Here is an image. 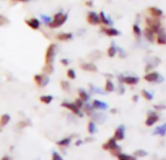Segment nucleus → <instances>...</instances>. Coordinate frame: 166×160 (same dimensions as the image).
<instances>
[{"label": "nucleus", "instance_id": "ea45409f", "mask_svg": "<svg viewBox=\"0 0 166 160\" xmlns=\"http://www.w3.org/2000/svg\"><path fill=\"white\" fill-rule=\"evenodd\" d=\"M74 104H75V106H77V107H79L80 110L83 107V106H84V102L83 101H81L79 98H77V99L74 101Z\"/></svg>", "mask_w": 166, "mask_h": 160}, {"label": "nucleus", "instance_id": "864d4df0", "mask_svg": "<svg viewBox=\"0 0 166 160\" xmlns=\"http://www.w3.org/2000/svg\"><path fill=\"white\" fill-rule=\"evenodd\" d=\"M18 1H21V2H28L30 0H18Z\"/></svg>", "mask_w": 166, "mask_h": 160}, {"label": "nucleus", "instance_id": "aec40b11", "mask_svg": "<svg viewBox=\"0 0 166 160\" xmlns=\"http://www.w3.org/2000/svg\"><path fill=\"white\" fill-rule=\"evenodd\" d=\"M144 35H145V37H146V39L149 41V43H153V41H154V32H153L152 29L149 28H145Z\"/></svg>", "mask_w": 166, "mask_h": 160}, {"label": "nucleus", "instance_id": "c03bdc74", "mask_svg": "<svg viewBox=\"0 0 166 160\" xmlns=\"http://www.w3.org/2000/svg\"><path fill=\"white\" fill-rule=\"evenodd\" d=\"M117 52L119 53V55H120V57H121V58H125L126 54H125V52H124V50H122L121 48L117 47Z\"/></svg>", "mask_w": 166, "mask_h": 160}, {"label": "nucleus", "instance_id": "3c124183", "mask_svg": "<svg viewBox=\"0 0 166 160\" xmlns=\"http://www.w3.org/2000/svg\"><path fill=\"white\" fill-rule=\"evenodd\" d=\"M0 160H11V159H10V157L9 156H7V155H5V156H3L1 159H0Z\"/></svg>", "mask_w": 166, "mask_h": 160}, {"label": "nucleus", "instance_id": "f257e3e1", "mask_svg": "<svg viewBox=\"0 0 166 160\" xmlns=\"http://www.w3.org/2000/svg\"><path fill=\"white\" fill-rule=\"evenodd\" d=\"M67 18H69L67 17V14H65L62 11L56 13L53 16V19H52L51 22L49 23L48 27L50 28H59L66 22Z\"/></svg>", "mask_w": 166, "mask_h": 160}, {"label": "nucleus", "instance_id": "c85d7f7f", "mask_svg": "<svg viewBox=\"0 0 166 160\" xmlns=\"http://www.w3.org/2000/svg\"><path fill=\"white\" fill-rule=\"evenodd\" d=\"M116 156L118 160H137L135 156L129 155V154H125V153H120V152H119Z\"/></svg>", "mask_w": 166, "mask_h": 160}, {"label": "nucleus", "instance_id": "8fccbe9b", "mask_svg": "<svg viewBox=\"0 0 166 160\" xmlns=\"http://www.w3.org/2000/svg\"><path fill=\"white\" fill-rule=\"evenodd\" d=\"M132 100H133V102H138V100H139V97H138V95H135V96L132 98Z\"/></svg>", "mask_w": 166, "mask_h": 160}, {"label": "nucleus", "instance_id": "2eb2a0df", "mask_svg": "<svg viewBox=\"0 0 166 160\" xmlns=\"http://www.w3.org/2000/svg\"><path fill=\"white\" fill-rule=\"evenodd\" d=\"M139 82V78L136 76H123L122 77V83H125L127 85H136Z\"/></svg>", "mask_w": 166, "mask_h": 160}, {"label": "nucleus", "instance_id": "dca6fc26", "mask_svg": "<svg viewBox=\"0 0 166 160\" xmlns=\"http://www.w3.org/2000/svg\"><path fill=\"white\" fill-rule=\"evenodd\" d=\"M157 41L159 45H166V32L163 28H160L158 30Z\"/></svg>", "mask_w": 166, "mask_h": 160}, {"label": "nucleus", "instance_id": "4468645a", "mask_svg": "<svg viewBox=\"0 0 166 160\" xmlns=\"http://www.w3.org/2000/svg\"><path fill=\"white\" fill-rule=\"evenodd\" d=\"M92 106L94 110H105L108 107V104H106L105 102H102V101H99V100H94L92 102Z\"/></svg>", "mask_w": 166, "mask_h": 160}, {"label": "nucleus", "instance_id": "a878e982", "mask_svg": "<svg viewBox=\"0 0 166 160\" xmlns=\"http://www.w3.org/2000/svg\"><path fill=\"white\" fill-rule=\"evenodd\" d=\"M115 84L111 79H107L106 80V84H105V91L108 93H111L115 91Z\"/></svg>", "mask_w": 166, "mask_h": 160}, {"label": "nucleus", "instance_id": "39448f33", "mask_svg": "<svg viewBox=\"0 0 166 160\" xmlns=\"http://www.w3.org/2000/svg\"><path fill=\"white\" fill-rule=\"evenodd\" d=\"M146 23L149 28H150L154 33H157L158 30L161 28V24H160L159 20L157 18H146Z\"/></svg>", "mask_w": 166, "mask_h": 160}, {"label": "nucleus", "instance_id": "6ab92c4d", "mask_svg": "<svg viewBox=\"0 0 166 160\" xmlns=\"http://www.w3.org/2000/svg\"><path fill=\"white\" fill-rule=\"evenodd\" d=\"M148 11H149L150 16H152L153 18H157V19H159L163 14V12L161 11V10L157 8V7H149L148 9Z\"/></svg>", "mask_w": 166, "mask_h": 160}, {"label": "nucleus", "instance_id": "7ed1b4c3", "mask_svg": "<svg viewBox=\"0 0 166 160\" xmlns=\"http://www.w3.org/2000/svg\"><path fill=\"white\" fill-rule=\"evenodd\" d=\"M102 147L106 151H110L113 155H117L120 152V147L116 143V140L115 138L108 139V141L106 143H104Z\"/></svg>", "mask_w": 166, "mask_h": 160}, {"label": "nucleus", "instance_id": "2f4dec72", "mask_svg": "<svg viewBox=\"0 0 166 160\" xmlns=\"http://www.w3.org/2000/svg\"><path fill=\"white\" fill-rule=\"evenodd\" d=\"M87 130H88V132H89L90 134H94V133H96V131H97V128H96L95 123L93 122V121H90L89 123H88Z\"/></svg>", "mask_w": 166, "mask_h": 160}, {"label": "nucleus", "instance_id": "9b49d317", "mask_svg": "<svg viewBox=\"0 0 166 160\" xmlns=\"http://www.w3.org/2000/svg\"><path fill=\"white\" fill-rule=\"evenodd\" d=\"M159 119L158 115L155 113L154 111H149L148 113V118L146 120V125L147 126H153V124H155Z\"/></svg>", "mask_w": 166, "mask_h": 160}, {"label": "nucleus", "instance_id": "b1692460", "mask_svg": "<svg viewBox=\"0 0 166 160\" xmlns=\"http://www.w3.org/2000/svg\"><path fill=\"white\" fill-rule=\"evenodd\" d=\"M10 120H11V116L9 114H7V113L2 114L1 117H0V128H3L6 126L10 122Z\"/></svg>", "mask_w": 166, "mask_h": 160}, {"label": "nucleus", "instance_id": "a19ab883", "mask_svg": "<svg viewBox=\"0 0 166 160\" xmlns=\"http://www.w3.org/2000/svg\"><path fill=\"white\" fill-rule=\"evenodd\" d=\"M41 20H43V23L45 24H49V23L51 22V18L49 16H46V15H41Z\"/></svg>", "mask_w": 166, "mask_h": 160}, {"label": "nucleus", "instance_id": "6e6552de", "mask_svg": "<svg viewBox=\"0 0 166 160\" xmlns=\"http://www.w3.org/2000/svg\"><path fill=\"white\" fill-rule=\"evenodd\" d=\"M61 106L62 107H65L66 110H69L70 111H71L72 113H74L76 115H79L80 117H82V114H81V111H80V108L77 107L75 106L74 102H63L61 104Z\"/></svg>", "mask_w": 166, "mask_h": 160}, {"label": "nucleus", "instance_id": "bb28decb", "mask_svg": "<svg viewBox=\"0 0 166 160\" xmlns=\"http://www.w3.org/2000/svg\"><path fill=\"white\" fill-rule=\"evenodd\" d=\"M53 96H51V95H43V96H41L39 98V101L41 102H43V104L45 105H49L52 102V101H53Z\"/></svg>", "mask_w": 166, "mask_h": 160}, {"label": "nucleus", "instance_id": "603ef678", "mask_svg": "<svg viewBox=\"0 0 166 160\" xmlns=\"http://www.w3.org/2000/svg\"><path fill=\"white\" fill-rule=\"evenodd\" d=\"M82 141H76V143H75V146H80V144H82Z\"/></svg>", "mask_w": 166, "mask_h": 160}, {"label": "nucleus", "instance_id": "6e6d98bb", "mask_svg": "<svg viewBox=\"0 0 166 160\" xmlns=\"http://www.w3.org/2000/svg\"><path fill=\"white\" fill-rule=\"evenodd\" d=\"M13 1H18V0H13Z\"/></svg>", "mask_w": 166, "mask_h": 160}, {"label": "nucleus", "instance_id": "a211bd4d", "mask_svg": "<svg viewBox=\"0 0 166 160\" xmlns=\"http://www.w3.org/2000/svg\"><path fill=\"white\" fill-rule=\"evenodd\" d=\"M72 37H74V35H72L71 32H61L56 35V38L59 41H65V42L71 40Z\"/></svg>", "mask_w": 166, "mask_h": 160}, {"label": "nucleus", "instance_id": "4be33fe9", "mask_svg": "<svg viewBox=\"0 0 166 160\" xmlns=\"http://www.w3.org/2000/svg\"><path fill=\"white\" fill-rule=\"evenodd\" d=\"M77 93H78V98L84 102H88V100L90 99V95L88 94V93L84 89H82V88L78 89V90H77Z\"/></svg>", "mask_w": 166, "mask_h": 160}, {"label": "nucleus", "instance_id": "79ce46f5", "mask_svg": "<svg viewBox=\"0 0 166 160\" xmlns=\"http://www.w3.org/2000/svg\"><path fill=\"white\" fill-rule=\"evenodd\" d=\"M52 160H64V158L62 157L58 152L54 151L53 154H52Z\"/></svg>", "mask_w": 166, "mask_h": 160}, {"label": "nucleus", "instance_id": "ddd939ff", "mask_svg": "<svg viewBox=\"0 0 166 160\" xmlns=\"http://www.w3.org/2000/svg\"><path fill=\"white\" fill-rule=\"evenodd\" d=\"M80 69L82 70L88 71V72H97L98 71L97 65L93 63H82L80 65Z\"/></svg>", "mask_w": 166, "mask_h": 160}, {"label": "nucleus", "instance_id": "20e7f679", "mask_svg": "<svg viewBox=\"0 0 166 160\" xmlns=\"http://www.w3.org/2000/svg\"><path fill=\"white\" fill-rule=\"evenodd\" d=\"M34 82L36 83V85H37L39 88H44V87H46L48 84H49V76L47 74L45 73H38V74H35L34 77Z\"/></svg>", "mask_w": 166, "mask_h": 160}, {"label": "nucleus", "instance_id": "393cba45", "mask_svg": "<svg viewBox=\"0 0 166 160\" xmlns=\"http://www.w3.org/2000/svg\"><path fill=\"white\" fill-rule=\"evenodd\" d=\"M108 56L110 57V58H113L116 54H117V47H116V45L115 43H111V45L108 47Z\"/></svg>", "mask_w": 166, "mask_h": 160}, {"label": "nucleus", "instance_id": "f3484780", "mask_svg": "<svg viewBox=\"0 0 166 160\" xmlns=\"http://www.w3.org/2000/svg\"><path fill=\"white\" fill-rule=\"evenodd\" d=\"M102 32L107 34L108 36H111V37H115V36H117L120 34L119 30H117L116 28H102Z\"/></svg>", "mask_w": 166, "mask_h": 160}, {"label": "nucleus", "instance_id": "9d476101", "mask_svg": "<svg viewBox=\"0 0 166 160\" xmlns=\"http://www.w3.org/2000/svg\"><path fill=\"white\" fill-rule=\"evenodd\" d=\"M25 24H28V27H29L33 30H37L40 28V20L37 18H29L25 20Z\"/></svg>", "mask_w": 166, "mask_h": 160}, {"label": "nucleus", "instance_id": "37998d69", "mask_svg": "<svg viewBox=\"0 0 166 160\" xmlns=\"http://www.w3.org/2000/svg\"><path fill=\"white\" fill-rule=\"evenodd\" d=\"M90 89L92 92H95V93H99V94H104V91L100 88H98V87H95V86H91Z\"/></svg>", "mask_w": 166, "mask_h": 160}, {"label": "nucleus", "instance_id": "4c0bfd02", "mask_svg": "<svg viewBox=\"0 0 166 160\" xmlns=\"http://www.w3.org/2000/svg\"><path fill=\"white\" fill-rule=\"evenodd\" d=\"M8 23H9V20L5 16H3V15H0V27H3V25L7 24Z\"/></svg>", "mask_w": 166, "mask_h": 160}, {"label": "nucleus", "instance_id": "5701e85b", "mask_svg": "<svg viewBox=\"0 0 166 160\" xmlns=\"http://www.w3.org/2000/svg\"><path fill=\"white\" fill-rule=\"evenodd\" d=\"M99 16H100V20H101V24H105V25H111L112 24V20H111V18H108L106 16V14L104 13L103 11L100 12L99 14Z\"/></svg>", "mask_w": 166, "mask_h": 160}, {"label": "nucleus", "instance_id": "a18cd8bd", "mask_svg": "<svg viewBox=\"0 0 166 160\" xmlns=\"http://www.w3.org/2000/svg\"><path fill=\"white\" fill-rule=\"evenodd\" d=\"M61 64L63 65H69V64H70V61H69V60L67 59H66V58H64V59H61Z\"/></svg>", "mask_w": 166, "mask_h": 160}, {"label": "nucleus", "instance_id": "7c9ffc66", "mask_svg": "<svg viewBox=\"0 0 166 160\" xmlns=\"http://www.w3.org/2000/svg\"><path fill=\"white\" fill-rule=\"evenodd\" d=\"M70 138H65V139H62L61 141H59L57 143V144L60 147H69L70 143Z\"/></svg>", "mask_w": 166, "mask_h": 160}, {"label": "nucleus", "instance_id": "f704fd0d", "mask_svg": "<svg viewBox=\"0 0 166 160\" xmlns=\"http://www.w3.org/2000/svg\"><path fill=\"white\" fill-rule=\"evenodd\" d=\"M61 88L63 89L64 91H66V92L70 91V82H69V81H66V80L61 81Z\"/></svg>", "mask_w": 166, "mask_h": 160}, {"label": "nucleus", "instance_id": "72a5a7b5", "mask_svg": "<svg viewBox=\"0 0 166 160\" xmlns=\"http://www.w3.org/2000/svg\"><path fill=\"white\" fill-rule=\"evenodd\" d=\"M142 96L146 99L147 101H152L153 99V95L152 94V93H149V91L147 90H142Z\"/></svg>", "mask_w": 166, "mask_h": 160}, {"label": "nucleus", "instance_id": "f8f14e48", "mask_svg": "<svg viewBox=\"0 0 166 160\" xmlns=\"http://www.w3.org/2000/svg\"><path fill=\"white\" fill-rule=\"evenodd\" d=\"M113 138L115 139L116 141H122L125 138V127L123 125H120L116 128V130L115 132V135H113Z\"/></svg>", "mask_w": 166, "mask_h": 160}, {"label": "nucleus", "instance_id": "09e8293b", "mask_svg": "<svg viewBox=\"0 0 166 160\" xmlns=\"http://www.w3.org/2000/svg\"><path fill=\"white\" fill-rule=\"evenodd\" d=\"M86 6H89V7H92L93 6V1H91V0H89V1H86L85 2Z\"/></svg>", "mask_w": 166, "mask_h": 160}, {"label": "nucleus", "instance_id": "f03ea898", "mask_svg": "<svg viewBox=\"0 0 166 160\" xmlns=\"http://www.w3.org/2000/svg\"><path fill=\"white\" fill-rule=\"evenodd\" d=\"M57 52V45L55 43H51L45 53V65H53L55 61V56Z\"/></svg>", "mask_w": 166, "mask_h": 160}, {"label": "nucleus", "instance_id": "0eeeda50", "mask_svg": "<svg viewBox=\"0 0 166 160\" xmlns=\"http://www.w3.org/2000/svg\"><path fill=\"white\" fill-rule=\"evenodd\" d=\"M86 20H87V23L91 25H98V24H101L99 14H97L95 11L88 12L87 17H86Z\"/></svg>", "mask_w": 166, "mask_h": 160}, {"label": "nucleus", "instance_id": "5fc2aeb1", "mask_svg": "<svg viewBox=\"0 0 166 160\" xmlns=\"http://www.w3.org/2000/svg\"><path fill=\"white\" fill-rule=\"evenodd\" d=\"M111 112H112V113H115V112H116V110H111Z\"/></svg>", "mask_w": 166, "mask_h": 160}, {"label": "nucleus", "instance_id": "c9c22d12", "mask_svg": "<svg viewBox=\"0 0 166 160\" xmlns=\"http://www.w3.org/2000/svg\"><path fill=\"white\" fill-rule=\"evenodd\" d=\"M66 76H67V78H69V79L74 80V79L76 78V74H75L74 69H67V71H66Z\"/></svg>", "mask_w": 166, "mask_h": 160}, {"label": "nucleus", "instance_id": "423d86ee", "mask_svg": "<svg viewBox=\"0 0 166 160\" xmlns=\"http://www.w3.org/2000/svg\"><path fill=\"white\" fill-rule=\"evenodd\" d=\"M144 79L148 82H152V83H160L163 81V77L160 75L157 71L149 72L144 76Z\"/></svg>", "mask_w": 166, "mask_h": 160}, {"label": "nucleus", "instance_id": "1a4fd4ad", "mask_svg": "<svg viewBox=\"0 0 166 160\" xmlns=\"http://www.w3.org/2000/svg\"><path fill=\"white\" fill-rule=\"evenodd\" d=\"M159 64H160V59L157 58V57H153V58H149V60L148 61V64L146 65V68H145V70H146V71L152 70L154 68H157Z\"/></svg>", "mask_w": 166, "mask_h": 160}, {"label": "nucleus", "instance_id": "cd10ccee", "mask_svg": "<svg viewBox=\"0 0 166 160\" xmlns=\"http://www.w3.org/2000/svg\"><path fill=\"white\" fill-rule=\"evenodd\" d=\"M132 29H133V33H134V35H135V37H136V39H140V38H141L142 30H141V28H140L139 25L136 24H133Z\"/></svg>", "mask_w": 166, "mask_h": 160}, {"label": "nucleus", "instance_id": "c756f323", "mask_svg": "<svg viewBox=\"0 0 166 160\" xmlns=\"http://www.w3.org/2000/svg\"><path fill=\"white\" fill-rule=\"evenodd\" d=\"M53 71H54V65H44V68H43V73L45 74H51V73H53Z\"/></svg>", "mask_w": 166, "mask_h": 160}, {"label": "nucleus", "instance_id": "e433bc0d", "mask_svg": "<svg viewBox=\"0 0 166 160\" xmlns=\"http://www.w3.org/2000/svg\"><path fill=\"white\" fill-rule=\"evenodd\" d=\"M134 155L139 156V157H144V156L148 155V152L146 151H143V149H138V151H136L134 152Z\"/></svg>", "mask_w": 166, "mask_h": 160}, {"label": "nucleus", "instance_id": "473e14b6", "mask_svg": "<svg viewBox=\"0 0 166 160\" xmlns=\"http://www.w3.org/2000/svg\"><path fill=\"white\" fill-rule=\"evenodd\" d=\"M83 107H84V110H85V112L87 113L88 115H92L95 111V110L93 108L92 105H90V104L84 105V106H83Z\"/></svg>", "mask_w": 166, "mask_h": 160}, {"label": "nucleus", "instance_id": "412c9836", "mask_svg": "<svg viewBox=\"0 0 166 160\" xmlns=\"http://www.w3.org/2000/svg\"><path fill=\"white\" fill-rule=\"evenodd\" d=\"M153 135H159L161 137H164L166 135V123L155 128L153 131Z\"/></svg>", "mask_w": 166, "mask_h": 160}, {"label": "nucleus", "instance_id": "58836bf2", "mask_svg": "<svg viewBox=\"0 0 166 160\" xmlns=\"http://www.w3.org/2000/svg\"><path fill=\"white\" fill-rule=\"evenodd\" d=\"M29 125H30V122L29 121H25V120L20 121L18 123V127H20V128H25V127H28Z\"/></svg>", "mask_w": 166, "mask_h": 160}, {"label": "nucleus", "instance_id": "49530a36", "mask_svg": "<svg viewBox=\"0 0 166 160\" xmlns=\"http://www.w3.org/2000/svg\"><path fill=\"white\" fill-rule=\"evenodd\" d=\"M154 108H157V110H165L166 106L165 105H157V106H154Z\"/></svg>", "mask_w": 166, "mask_h": 160}, {"label": "nucleus", "instance_id": "de8ad7c7", "mask_svg": "<svg viewBox=\"0 0 166 160\" xmlns=\"http://www.w3.org/2000/svg\"><path fill=\"white\" fill-rule=\"evenodd\" d=\"M124 91H125V89H124V87H123V86H120V87H119V94L122 95L123 93H124Z\"/></svg>", "mask_w": 166, "mask_h": 160}]
</instances>
